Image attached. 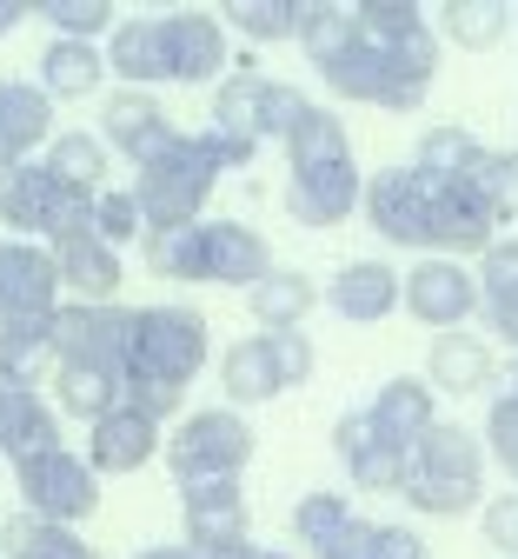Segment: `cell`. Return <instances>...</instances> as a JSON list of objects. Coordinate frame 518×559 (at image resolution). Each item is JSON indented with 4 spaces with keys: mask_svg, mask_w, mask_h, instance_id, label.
Wrapping results in <instances>:
<instances>
[{
    "mask_svg": "<svg viewBox=\"0 0 518 559\" xmlns=\"http://www.w3.org/2000/svg\"><path fill=\"white\" fill-rule=\"evenodd\" d=\"M94 240H107L113 253H120L127 240H146V221H140L133 187H107V193H94Z\"/></svg>",
    "mask_w": 518,
    "mask_h": 559,
    "instance_id": "obj_45",
    "label": "cell"
},
{
    "mask_svg": "<svg viewBox=\"0 0 518 559\" xmlns=\"http://www.w3.org/2000/svg\"><path fill=\"white\" fill-rule=\"evenodd\" d=\"M0 552L8 559H100L73 526H47L34 513H14L8 526H0Z\"/></svg>",
    "mask_w": 518,
    "mask_h": 559,
    "instance_id": "obj_34",
    "label": "cell"
},
{
    "mask_svg": "<svg viewBox=\"0 0 518 559\" xmlns=\"http://www.w3.org/2000/svg\"><path fill=\"white\" fill-rule=\"evenodd\" d=\"M219 27H233L246 40H300V0H227Z\"/></svg>",
    "mask_w": 518,
    "mask_h": 559,
    "instance_id": "obj_40",
    "label": "cell"
},
{
    "mask_svg": "<svg viewBox=\"0 0 518 559\" xmlns=\"http://www.w3.org/2000/svg\"><path fill=\"white\" fill-rule=\"evenodd\" d=\"M200 240H206V287H246L253 294L273 273V247L246 221H200Z\"/></svg>",
    "mask_w": 518,
    "mask_h": 559,
    "instance_id": "obj_19",
    "label": "cell"
},
{
    "mask_svg": "<svg viewBox=\"0 0 518 559\" xmlns=\"http://www.w3.org/2000/svg\"><path fill=\"white\" fill-rule=\"evenodd\" d=\"M146 266H154L160 280H206V240L200 227H167V234H146L140 240Z\"/></svg>",
    "mask_w": 518,
    "mask_h": 559,
    "instance_id": "obj_41",
    "label": "cell"
},
{
    "mask_svg": "<svg viewBox=\"0 0 518 559\" xmlns=\"http://www.w3.org/2000/svg\"><path fill=\"white\" fill-rule=\"evenodd\" d=\"M479 313H485V333L518 354V240H492L479 253Z\"/></svg>",
    "mask_w": 518,
    "mask_h": 559,
    "instance_id": "obj_25",
    "label": "cell"
},
{
    "mask_svg": "<svg viewBox=\"0 0 518 559\" xmlns=\"http://www.w3.org/2000/svg\"><path fill=\"white\" fill-rule=\"evenodd\" d=\"M365 419H373V427H380L399 453H412V447L438 427V393L425 386V373H393V380L373 393Z\"/></svg>",
    "mask_w": 518,
    "mask_h": 559,
    "instance_id": "obj_22",
    "label": "cell"
},
{
    "mask_svg": "<svg viewBox=\"0 0 518 559\" xmlns=\"http://www.w3.org/2000/svg\"><path fill=\"white\" fill-rule=\"evenodd\" d=\"M60 313V266L40 240H0V320Z\"/></svg>",
    "mask_w": 518,
    "mask_h": 559,
    "instance_id": "obj_11",
    "label": "cell"
},
{
    "mask_svg": "<svg viewBox=\"0 0 518 559\" xmlns=\"http://www.w3.org/2000/svg\"><path fill=\"white\" fill-rule=\"evenodd\" d=\"M399 307L432 326V333H459L472 313H479V273L466 260H438L425 253L412 273H406V287H399Z\"/></svg>",
    "mask_w": 518,
    "mask_h": 559,
    "instance_id": "obj_9",
    "label": "cell"
},
{
    "mask_svg": "<svg viewBox=\"0 0 518 559\" xmlns=\"http://www.w3.org/2000/svg\"><path fill=\"white\" fill-rule=\"evenodd\" d=\"M213 354L206 313L200 307H133V340H127V386H173L186 393Z\"/></svg>",
    "mask_w": 518,
    "mask_h": 559,
    "instance_id": "obj_2",
    "label": "cell"
},
{
    "mask_svg": "<svg viewBox=\"0 0 518 559\" xmlns=\"http://www.w3.org/2000/svg\"><path fill=\"white\" fill-rule=\"evenodd\" d=\"M320 81H326L339 100H365V107H386V114H419V107H425V87H412L399 67H393V53L373 47L365 34H359L339 60L320 67Z\"/></svg>",
    "mask_w": 518,
    "mask_h": 559,
    "instance_id": "obj_8",
    "label": "cell"
},
{
    "mask_svg": "<svg viewBox=\"0 0 518 559\" xmlns=\"http://www.w3.org/2000/svg\"><path fill=\"white\" fill-rule=\"evenodd\" d=\"M160 419H146L140 406H113L107 419H94L87 427V466L100 473V479H127V473H140V466H154L160 460Z\"/></svg>",
    "mask_w": 518,
    "mask_h": 559,
    "instance_id": "obj_15",
    "label": "cell"
},
{
    "mask_svg": "<svg viewBox=\"0 0 518 559\" xmlns=\"http://www.w3.org/2000/svg\"><path fill=\"white\" fill-rule=\"evenodd\" d=\"M511 14H518V8H505V0H446L432 27H438V40L485 53V47H498V40L511 34Z\"/></svg>",
    "mask_w": 518,
    "mask_h": 559,
    "instance_id": "obj_33",
    "label": "cell"
},
{
    "mask_svg": "<svg viewBox=\"0 0 518 559\" xmlns=\"http://www.w3.org/2000/svg\"><path fill=\"white\" fill-rule=\"evenodd\" d=\"M180 513H186V546H193V552L246 546V493H240V479L180 486Z\"/></svg>",
    "mask_w": 518,
    "mask_h": 559,
    "instance_id": "obj_18",
    "label": "cell"
},
{
    "mask_svg": "<svg viewBox=\"0 0 518 559\" xmlns=\"http://www.w3.org/2000/svg\"><path fill=\"white\" fill-rule=\"evenodd\" d=\"M127 340H133V307L67 300L53 313V367H107L127 380Z\"/></svg>",
    "mask_w": 518,
    "mask_h": 559,
    "instance_id": "obj_7",
    "label": "cell"
},
{
    "mask_svg": "<svg viewBox=\"0 0 518 559\" xmlns=\"http://www.w3.org/2000/svg\"><path fill=\"white\" fill-rule=\"evenodd\" d=\"M246 307H253V320L266 333H292V326H306V313L320 307V287H313V273H300V266H273L260 287L246 294Z\"/></svg>",
    "mask_w": 518,
    "mask_h": 559,
    "instance_id": "obj_30",
    "label": "cell"
},
{
    "mask_svg": "<svg viewBox=\"0 0 518 559\" xmlns=\"http://www.w3.org/2000/svg\"><path fill=\"white\" fill-rule=\"evenodd\" d=\"M399 287H406V273L386 266V260H346L333 280H326V307L352 326H380L386 313H399Z\"/></svg>",
    "mask_w": 518,
    "mask_h": 559,
    "instance_id": "obj_17",
    "label": "cell"
},
{
    "mask_svg": "<svg viewBox=\"0 0 518 559\" xmlns=\"http://www.w3.org/2000/svg\"><path fill=\"white\" fill-rule=\"evenodd\" d=\"M34 14L53 27V40H100V34L120 27L113 21V0H40Z\"/></svg>",
    "mask_w": 518,
    "mask_h": 559,
    "instance_id": "obj_42",
    "label": "cell"
},
{
    "mask_svg": "<svg viewBox=\"0 0 518 559\" xmlns=\"http://www.w3.org/2000/svg\"><path fill=\"white\" fill-rule=\"evenodd\" d=\"M359 200H365V174H359L352 160L300 167V174L286 180V214L300 221V227H313V234H326V227L352 221V214H359Z\"/></svg>",
    "mask_w": 518,
    "mask_h": 559,
    "instance_id": "obj_14",
    "label": "cell"
},
{
    "mask_svg": "<svg viewBox=\"0 0 518 559\" xmlns=\"http://www.w3.org/2000/svg\"><path fill=\"white\" fill-rule=\"evenodd\" d=\"M133 559H193L186 546H146V552H133Z\"/></svg>",
    "mask_w": 518,
    "mask_h": 559,
    "instance_id": "obj_54",
    "label": "cell"
},
{
    "mask_svg": "<svg viewBox=\"0 0 518 559\" xmlns=\"http://www.w3.org/2000/svg\"><path fill=\"white\" fill-rule=\"evenodd\" d=\"M253 559H286V552H260V546H253Z\"/></svg>",
    "mask_w": 518,
    "mask_h": 559,
    "instance_id": "obj_55",
    "label": "cell"
},
{
    "mask_svg": "<svg viewBox=\"0 0 518 559\" xmlns=\"http://www.w3.org/2000/svg\"><path fill=\"white\" fill-rule=\"evenodd\" d=\"M498 240V214L472 180L432 187V253L438 260H479Z\"/></svg>",
    "mask_w": 518,
    "mask_h": 559,
    "instance_id": "obj_12",
    "label": "cell"
},
{
    "mask_svg": "<svg viewBox=\"0 0 518 559\" xmlns=\"http://www.w3.org/2000/svg\"><path fill=\"white\" fill-rule=\"evenodd\" d=\"M14 486H21V513H34L47 526H81L100 507V473L87 466V453H67V447L21 460Z\"/></svg>",
    "mask_w": 518,
    "mask_h": 559,
    "instance_id": "obj_5",
    "label": "cell"
},
{
    "mask_svg": "<svg viewBox=\"0 0 518 559\" xmlns=\"http://www.w3.org/2000/svg\"><path fill=\"white\" fill-rule=\"evenodd\" d=\"M346 520H352L346 493H306L300 507H292V539L313 546V552H326V546L346 533Z\"/></svg>",
    "mask_w": 518,
    "mask_h": 559,
    "instance_id": "obj_44",
    "label": "cell"
},
{
    "mask_svg": "<svg viewBox=\"0 0 518 559\" xmlns=\"http://www.w3.org/2000/svg\"><path fill=\"white\" fill-rule=\"evenodd\" d=\"M53 447H60V413L40 400V386L0 373V453L21 466V460L53 453Z\"/></svg>",
    "mask_w": 518,
    "mask_h": 559,
    "instance_id": "obj_20",
    "label": "cell"
},
{
    "mask_svg": "<svg viewBox=\"0 0 518 559\" xmlns=\"http://www.w3.org/2000/svg\"><path fill=\"white\" fill-rule=\"evenodd\" d=\"M40 167H47L60 187H73V193H107V140H100V133H81V127H67V133L47 140Z\"/></svg>",
    "mask_w": 518,
    "mask_h": 559,
    "instance_id": "obj_31",
    "label": "cell"
},
{
    "mask_svg": "<svg viewBox=\"0 0 518 559\" xmlns=\"http://www.w3.org/2000/svg\"><path fill=\"white\" fill-rule=\"evenodd\" d=\"M53 266H60V294H73L81 307H113V294H120V253L107 247V240H94V234H81V240H60L53 247Z\"/></svg>",
    "mask_w": 518,
    "mask_h": 559,
    "instance_id": "obj_26",
    "label": "cell"
},
{
    "mask_svg": "<svg viewBox=\"0 0 518 559\" xmlns=\"http://www.w3.org/2000/svg\"><path fill=\"white\" fill-rule=\"evenodd\" d=\"M100 81H107V53L94 40H47V53H40V94L53 107L100 94Z\"/></svg>",
    "mask_w": 518,
    "mask_h": 559,
    "instance_id": "obj_29",
    "label": "cell"
},
{
    "mask_svg": "<svg viewBox=\"0 0 518 559\" xmlns=\"http://www.w3.org/2000/svg\"><path fill=\"white\" fill-rule=\"evenodd\" d=\"M60 180L27 160V167H0V227H8V240H34L53 227V206H60Z\"/></svg>",
    "mask_w": 518,
    "mask_h": 559,
    "instance_id": "obj_24",
    "label": "cell"
},
{
    "mask_svg": "<svg viewBox=\"0 0 518 559\" xmlns=\"http://www.w3.org/2000/svg\"><path fill=\"white\" fill-rule=\"evenodd\" d=\"M253 460V427L246 413L233 406H200L186 413L180 427L167 433V466L180 486H200V479H240Z\"/></svg>",
    "mask_w": 518,
    "mask_h": 559,
    "instance_id": "obj_4",
    "label": "cell"
},
{
    "mask_svg": "<svg viewBox=\"0 0 518 559\" xmlns=\"http://www.w3.org/2000/svg\"><path fill=\"white\" fill-rule=\"evenodd\" d=\"M260 94H266V74L240 60L233 74L213 87V127L219 133H240V140H260Z\"/></svg>",
    "mask_w": 518,
    "mask_h": 559,
    "instance_id": "obj_36",
    "label": "cell"
},
{
    "mask_svg": "<svg viewBox=\"0 0 518 559\" xmlns=\"http://www.w3.org/2000/svg\"><path fill=\"white\" fill-rule=\"evenodd\" d=\"M266 354H273V367H279V386H306L313 367H320L313 340H306L300 326H292V333H266Z\"/></svg>",
    "mask_w": 518,
    "mask_h": 559,
    "instance_id": "obj_48",
    "label": "cell"
},
{
    "mask_svg": "<svg viewBox=\"0 0 518 559\" xmlns=\"http://www.w3.org/2000/svg\"><path fill=\"white\" fill-rule=\"evenodd\" d=\"M485 460L492 466H505V479H518V393H492V406H485Z\"/></svg>",
    "mask_w": 518,
    "mask_h": 559,
    "instance_id": "obj_46",
    "label": "cell"
},
{
    "mask_svg": "<svg viewBox=\"0 0 518 559\" xmlns=\"http://www.w3.org/2000/svg\"><path fill=\"white\" fill-rule=\"evenodd\" d=\"M306 107L313 100L292 81H266V94H260V140H279V147H286V133L306 120Z\"/></svg>",
    "mask_w": 518,
    "mask_h": 559,
    "instance_id": "obj_47",
    "label": "cell"
},
{
    "mask_svg": "<svg viewBox=\"0 0 518 559\" xmlns=\"http://www.w3.org/2000/svg\"><path fill=\"white\" fill-rule=\"evenodd\" d=\"M40 367H53V313L47 320H0V373L34 386Z\"/></svg>",
    "mask_w": 518,
    "mask_h": 559,
    "instance_id": "obj_37",
    "label": "cell"
},
{
    "mask_svg": "<svg viewBox=\"0 0 518 559\" xmlns=\"http://www.w3.org/2000/svg\"><path fill=\"white\" fill-rule=\"evenodd\" d=\"M479 154H485V147H479V140H472L466 127H425V133H419L412 167H419L432 187H446V180H466Z\"/></svg>",
    "mask_w": 518,
    "mask_h": 559,
    "instance_id": "obj_38",
    "label": "cell"
},
{
    "mask_svg": "<svg viewBox=\"0 0 518 559\" xmlns=\"http://www.w3.org/2000/svg\"><path fill=\"white\" fill-rule=\"evenodd\" d=\"M107 74H120L127 87H140V94H154L160 81H167V40H160V14H133V21H120L113 34H107Z\"/></svg>",
    "mask_w": 518,
    "mask_h": 559,
    "instance_id": "obj_27",
    "label": "cell"
},
{
    "mask_svg": "<svg viewBox=\"0 0 518 559\" xmlns=\"http://www.w3.org/2000/svg\"><path fill=\"white\" fill-rule=\"evenodd\" d=\"M333 453L346 460V473H352L359 493H399V486H406V453L373 427V419H365V406L359 413H339Z\"/></svg>",
    "mask_w": 518,
    "mask_h": 559,
    "instance_id": "obj_16",
    "label": "cell"
},
{
    "mask_svg": "<svg viewBox=\"0 0 518 559\" xmlns=\"http://www.w3.org/2000/svg\"><path fill=\"white\" fill-rule=\"evenodd\" d=\"M359 214L373 221V234H380V240L432 253V180H425L412 160H406V167H380L373 180H365Z\"/></svg>",
    "mask_w": 518,
    "mask_h": 559,
    "instance_id": "obj_6",
    "label": "cell"
},
{
    "mask_svg": "<svg viewBox=\"0 0 518 559\" xmlns=\"http://www.w3.org/2000/svg\"><path fill=\"white\" fill-rule=\"evenodd\" d=\"M193 552V546H186ZM193 559H253V546H213V552H193Z\"/></svg>",
    "mask_w": 518,
    "mask_h": 559,
    "instance_id": "obj_53",
    "label": "cell"
},
{
    "mask_svg": "<svg viewBox=\"0 0 518 559\" xmlns=\"http://www.w3.org/2000/svg\"><path fill=\"white\" fill-rule=\"evenodd\" d=\"M160 40H167V81H180V87H206V81L219 87V81L233 74L219 14H200V8L160 14Z\"/></svg>",
    "mask_w": 518,
    "mask_h": 559,
    "instance_id": "obj_10",
    "label": "cell"
},
{
    "mask_svg": "<svg viewBox=\"0 0 518 559\" xmlns=\"http://www.w3.org/2000/svg\"><path fill=\"white\" fill-rule=\"evenodd\" d=\"M100 140H107L113 154H127L133 167H146V160H160L173 140H180V127L167 120V107H160L154 94L120 87V94H107V107H100Z\"/></svg>",
    "mask_w": 518,
    "mask_h": 559,
    "instance_id": "obj_13",
    "label": "cell"
},
{
    "mask_svg": "<svg viewBox=\"0 0 518 559\" xmlns=\"http://www.w3.org/2000/svg\"><path fill=\"white\" fill-rule=\"evenodd\" d=\"M399 500L412 513H432V520H459V513H479L485 507V440L466 433L459 419H438V427L406 453V486Z\"/></svg>",
    "mask_w": 518,
    "mask_h": 559,
    "instance_id": "obj_1",
    "label": "cell"
},
{
    "mask_svg": "<svg viewBox=\"0 0 518 559\" xmlns=\"http://www.w3.org/2000/svg\"><path fill=\"white\" fill-rule=\"evenodd\" d=\"M127 400V380L120 373H107V367H53V406L67 413V419H107L113 406Z\"/></svg>",
    "mask_w": 518,
    "mask_h": 559,
    "instance_id": "obj_32",
    "label": "cell"
},
{
    "mask_svg": "<svg viewBox=\"0 0 518 559\" xmlns=\"http://www.w3.org/2000/svg\"><path fill=\"white\" fill-rule=\"evenodd\" d=\"M485 200H492V214L498 221H518V147H485L466 174Z\"/></svg>",
    "mask_w": 518,
    "mask_h": 559,
    "instance_id": "obj_43",
    "label": "cell"
},
{
    "mask_svg": "<svg viewBox=\"0 0 518 559\" xmlns=\"http://www.w3.org/2000/svg\"><path fill=\"white\" fill-rule=\"evenodd\" d=\"M498 380V360H492V340H479V333H432V354H425V386L432 393H453V400H466V393H485Z\"/></svg>",
    "mask_w": 518,
    "mask_h": 559,
    "instance_id": "obj_23",
    "label": "cell"
},
{
    "mask_svg": "<svg viewBox=\"0 0 518 559\" xmlns=\"http://www.w3.org/2000/svg\"><path fill=\"white\" fill-rule=\"evenodd\" d=\"M219 393H227L233 413H240V406H266V400L286 393V386H279V367H273V354H266V333H246V340H233L227 354H219Z\"/></svg>",
    "mask_w": 518,
    "mask_h": 559,
    "instance_id": "obj_28",
    "label": "cell"
},
{
    "mask_svg": "<svg viewBox=\"0 0 518 559\" xmlns=\"http://www.w3.org/2000/svg\"><path fill=\"white\" fill-rule=\"evenodd\" d=\"M373 559H425V539H419L412 526H380Z\"/></svg>",
    "mask_w": 518,
    "mask_h": 559,
    "instance_id": "obj_51",
    "label": "cell"
},
{
    "mask_svg": "<svg viewBox=\"0 0 518 559\" xmlns=\"http://www.w3.org/2000/svg\"><path fill=\"white\" fill-rule=\"evenodd\" d=\"M53 140V100L40 81H0V167H27Z\"/></svg>",
    "mask_w": 518,
    "mask_h": 559,
    "instance_id": "obj_21",
    "label": "cell"
},
{
    "mask_svg": "<svg viewBox=\"0 0 518 559\" xmlns=\"http://www.w3.org/2000/svg\"><path fill=\"white\" fill-rule=\"evenodd\" d=\"M352 40H359L352 8H333V0H300V47H306V60H313V67L339 60Z\"/></svg>",
    "mask_w": 518,
    "mask_h": 559,
    "instance_id": "obj_39",
    "label": "cell"
},
{
    "mask_svg": "<svg viewBox=\"0 0 518 559\" xmlns=\"http://www.w3.org/2000/svg\"><path fill=\"white\" fill-rule=\"evenodd\" d=\"M511 27H518V14H511Z\"/></svg>",
    "mask_w": 518,
    "mask_h": 559,
    "instance_id": "obj_56",
    "label": "cell"
},
{
    "mask_svg": "<svg viewBox=\"0 0 518 559\" xmlns=\"http://www.w3.org/2000/svg\"><path fill=\"white\" fill-rule=\"evenodd\" d=\"M333 160H352V140H346V120L333 107H306V120L286 133V167H333Z\"/></svg>",
    "mask_w": 518,
    "mask_h": 559,
    "instance_id": "obj_35",
    "label": "cell"
},
{
    "mask_svg": "<svg viewBox=\"0 0 518 559\" xmlns=\"http://www.w3.org/2000/svg\"><path fill=\"white\" fill-rule=\"evenodd\" d=\"M34 8H27V0H0V34H14L21 21H27Z\"/></svg>",
    "mask_w": 518,
    "mask_h": 559,
    "instance_id": "obj_52",
    "label": "cell"
},
{
    "mask_svg": "<svg viewBox=\"0 0 518 559\" xmlns=\"http://www.w3.org/2000/svg\"><path fill=\"white\" fill-rule=\"evenodd\" d=\"M479 533H485L492 552H511L518 559V493H492L479 507Z\"/></svg>",
    "mask_w": 518,
    "mask_h": 559,
    "instance_id": "obj_49",
    "label": "cell"
},
{
    "mask_svg": "<svg viewBox=\"0 0 518 559\" xmlns=\"http://www.w3.org/2000/svg\"><path fill=\"white\" fill-rule=\"evenodd\" d=\"M219 187V160L206 154L200 133H180L160 160L133 167V200H140V221L146 234H167V227H200L206 200Z\"/></svg>",
    "mask_w": 518,
    "mask_h": 559,
    "instance_id": "obj_3",
    "label": "cell"
},
{
    "mask_svg": "<svg viewBox=\"0 0 518 559\" xmlns=\"http://www.w3.org/2000/svg\"><path fill=\"white\" fill-rule=\"evenodd\" d=\"M373 539H380V526L352 513V520H346V533H339L326 552H313V559H373Z\"/></svg>",
    "mask_w": 518,
    "mask_h": 559,
    "instance_id": "obj_50",
    "label": "cell"
}]
</instances>
